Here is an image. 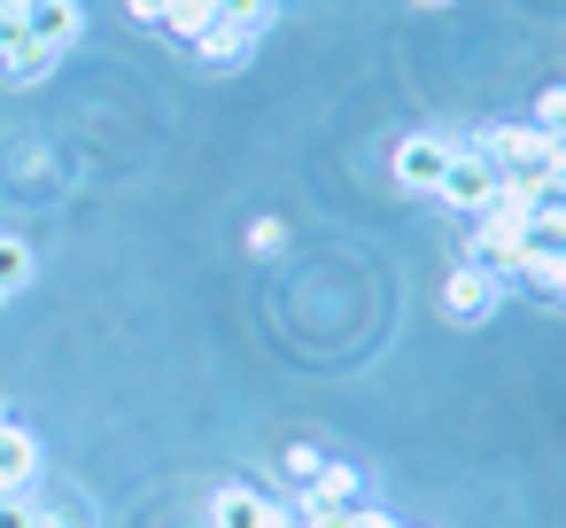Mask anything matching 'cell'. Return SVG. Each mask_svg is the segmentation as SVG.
Masks as SVG:
<instances>
[{
  "label": "cell",
  "instance_id": "6da1fadb",
  "mask_svg": "<svg viewBox=\"0 0 566 528\" xmlns=\"http://www.w3.org/2000/svg\"><path fill=\"white\" fill-rule=\"evenodd\" d=\"M473 156H489L496 172H551V179H566V133H551V125H489L473 141Z\"/></svg>",
  "mask_w": 566,
  "mask_h": 528
},
{
  "label": "cell",
  "instance_id": "7a4b0ae2",
  "mask_svg": "<svg viewBox=\"0 0 566 528\" xmlns=\"http://www.w3.org/2000/svg\"><path fill=\"white\" fill-rule=\"evenodd\" d=\"M450 156H458V141H442V133H403V141H396V187H403V195H434L442 172H450Z\"/></svg>",
  "mask_w": 566,
  "mask_h": 528
},
{
  "label": "cell",
  "instance_id": "3957f363",
  "mask_svg": "<svg viewBox=\"0 0 566 528\" xmlns=\"http://www.w3.org/2000/svg\"><path fill=\"white\" fill-rule=\"evenodd\" d=\"M496 303H504V272H489V265H458V272L442 280V311H450L458 327L496 319Z\"/></svg>",
  "mask_w": 566,
  "mask_h": 528
},
{
  "label": "cell",
  "instance_id": "277c9868",
  "mask_svg": "<svg viewBox=\"0 0 566 528\" xmlns=\"http://www.w3.org/2000/svg\"><path fill=\"white\" fill-rule=\"evenodd\" d=\"M210 528H295V505H280V497H264L249 482H226L210 497Z\"/></svg>",
  "mask_w": 566,
  "mask_h": 528
},
{
  "label": "cell",
  "instance_id": "5b68a950",
  "mask_svg": "<svg viewBox=\"0 0 566 528\" xmlns=\"http://www.w3.org/2000/svg\"><path fill=\"white\" fill-rule=\"evenodd\" d=\"M55 63H63V55H48V48L32 40L24 9H9V0H0V71H9L17 86H40V79H48Z\"/></svg>",
  "mask_w": 566,
  "mask_h": 528
},
{
  "label": "cell",
  "instance_id": "8992f818",
  "mask_svg": "<svg viewBox=\"0 0 566 528\" xmlns=\"http://www.w3.org/2000/svg\"><path fill=\"white\" fill-rule=\"evenodd\" d=\"M434 195H442V203H458V210H473V218H481V210H489V195H496V164H489V156H473V148H458V156H450V172H442V187H434Z\"/></svg>",
  "mask_w": 566,
  "mask_h": 528
},
{
  "label": "cell",
  "instance_id": "52a82bcc",
  "mask_svg": "<svg viewBox=\"0 0 566 528\" xmlns=\"http://www.w3.org/2000/svg\"><path fill=\"white\" fill-rule=\"evenodd\" d=\"M24 24H32V40H40L48 55H71L78 32H86V9H78V0H32Z\"/></svg>",
  "mask_w": 566,
  "mask_h": 528
},
{
  "label": "cell",
  "instance_id": "ba28073f",
  "mask_svg": "<svg viewBox=\"0 0 566 528\" xmlns=\"http://www.w3.org/2000/svg\"><path fill=\"white\" fill-rule=\"evenodd\" d=\"M32 482H40V443H32V427L0 420V497H24Z\"/></svg>",
  "mask_w": 566,
  "mask_h": 528
},
{
  "label": "cell",
  "instance_id": "9c48e42d",
  "mask_svg": "<svg viewBox=\"0 0 566 528\" xmlns=\"http://www.w3.org/2000/svg\"><path fill=\"white\" fill-rule=\"evenodd\" d=\"M527 257V234L520 226H496V218H481V234H473V265H489V272H512Z\"/></svg>",
  "mask_w": 566,
  "mask_h": 528
},
{
  "label": "cell",
  "instance_id": "30bf717a",
  "mask_svg": "<svg viewBox=\"0 0 566 528\" xmlns=\"http://www.w3.org/2000/svg\"><path fill=\"white\" fill-rule=\"evenodd\" d=\"M195 55H202L210 71H241V63L256 55V32H233V24H210V32L195 40Z\"/></svg>",
  "mask_w": 566,
  "mask_h": 528
},
{
  "label": "cell",
  "instance_id": "8fae6325",
  "mask_svg": "<svg viewBox=\"0 0 566 528\" xmlns=\"http://www.w3.org/2000/svg\"><path fill=\"white\" fill-rule=\"evenodd\" d=\"M311 497H318V505H357V497H365V474H357V466H342V458H318Z\"/></svg>",
  "mask_w": 566,
  "mask_h": 528
},
{
  "label": "cell",
  "instance_id": "7c38bea8",
  "mask_svg": "<svg viewBox=\"0 0 566 528\" xmlns=\"http://www.w3.org/2000/svg\"><path fill=\"white\" fill-rule=\"evenodd\" d=\"M32 288V241L24 234H0V303Z\"/></svg>",
  "mask_w": 566,
  "mask_h": 528
},
{
  "label": "cell",
  "instance_id": "4fadbf2b",
  "mask_svg": "<svg viewBox=\"0 0 566 528\" xmlns=\"http://www.w3.org/2000/svg\"><path fill=\"white\" fill-rule=\"evenodd\" d=\"M520 280H535L551 303H566V249H527L520 257Z\"/></svg>",
  "mask_w": 566,
  "mask_h": 528
},
{
  "label": "cell",
  "instance_id": "5bb4252c",
  "mask_svg": "<svg viewBox=\"0 0 566 528\" xmlns=\"http://www.w3.org/2000/svg\"><path fill=\"white\" fill-rule=\"evenodd\" d=\"M295 528H365V505H318V497H303Z\"/></svg>",
  "mask_w": 566,
  "mask_h": 528
},
{
  "label": "cell",
  "instance_id": "9a60e30c",
  "mask_svg": "<svg viewBox=\"0 0 566 528\" xmlns=\"http://www.w3.org/2000/svg\"><path fill=\"white\" fill-rule=\"evenodd\" d=\"M210 24H218L210 0H171V17H164V32H179V40H202Z\"/></svg>",
  "mask_w": 566,
  "mask_h": 528
},
{
  "label": "cell",
  "instance_id": "2e32d148",
  "mask_svg": "<svg viewBox=\"0 0 566 528\" xmlns=\"http://www.w3.org/2000/svg\"><path fill=\"white\" fill-rule=\"evenodd\" d=\"M218 9V24H233V32H264L272 24V0H210Z\"/></svg>",
  "mask_w": 566,
  "mask_h": 528
},
{
  "label": "cell",
  "instance_id": "e0dca14e",
  "mask_svg": "<svg viewBox=\"0 0 566 528\" xmlns=\"http://www.w3.org/2000/svg\"><path fill=\"white\" fill-rule=\"evenodd\" d=\"M527 249H566V203H543L527 218Z\"/></svg>",
  "mask_w": 566,
  "mask_h": 528
},
{
  "label": "cell",
  "instance_id": "ac0fdd59",
  "mask_svg": "<svg viewBox=\"0 0 566 528\" xmlns=\"http://www.w3.org/2000/svg\"><path fill=\"white\" fill-rule=\"evenodd\" d=\"M249 249H256V257H280V249H287V226H280V218H256V226H249Z\"/></svg>",
  "mask_w": 566,
  "mask_h": 528
},
{
  "label": "cell",
  "instance_id": "d6986e66",
  "mask_svg": "<svg viewBox=\"0 0 566 528\" xmlns=\"http://www.w3.org/2000/svg\"><path fill=\"white\" fill-rule=\"evenodd\" d=\"M0 528H40V505H32V489H24V497H0Z\"/></svg>",
  "mask_w": 566,
  "mask_h": 528
},
{
  "label": "cell",
  "instance_id": "ffe728a7",
  "mask_svg": "<svg viewBox=\"0 0 566 528\" xmlns=\"http://www.w3.org/2000/svg\"><path fill=\"white\" fill-rule=\"evenodd\" d=\"M318 458H326V451H311V443H295V451H287V474H295V482H311V474H318Z\"/></svg>",
  "mask_w": 566,
  "mask_h": 528
},
{
  "label": "cell",
  "instance_id": "44dd1931",
  "mask_svg": "<svg viewBox=\"0 0 566 528\" xmlns=\"http://www.w3.org/2000/svg\"><path fill=\"white\" fill-rule=\"evenodd\" d=\"M125 9H133L140 24H164V17H171V0H125Z\"/></svg>",
  "mask_w": 566,
  "mask_h": 528
},
{
  "label": "cell",
  "instance_id": "7402d4cb",
  "mask_svg": "<svg viewBox=\"0 0 566 528\" xmlns=\"http://www.w3.org/2000/svg\"><path fill=\"white\" fill-rule=\"evenodd\" d=\"M419 9H450V0H419Z\"/></svg>",
  "mask_w": 566,
  "mask_h": 528
}]
</instances>
